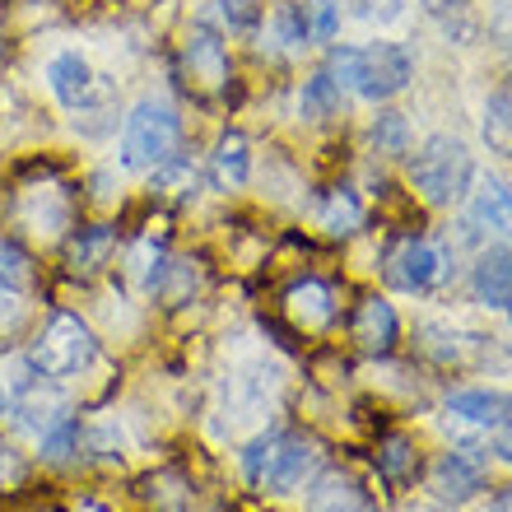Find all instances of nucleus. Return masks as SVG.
<instances>
[{"label":"nucleus","mask_w":512,"mask_h":512,"mask_svg":"<svg viewBox=\"0 0 512 512\" xmlns=\"http://www.w3.org/2000/svg\"><path fill=\"white\" fill-rule=\"evenodd\" d=\"M331 75L340 89H354L368 103H387L410 84L415 61L401 42H373V47H331Z\"/></svg>","instance_id":"nucleus-1"},{"label":"nucleus","mask_w":512,"mask_h":512,"mask_svg":"<svg viewBox=\"0 0 512 512\" xmlns=\"http://www.w3.org/2000/svg\"><path fill=\"white\" fill-rule=\"evenodd\" d=\"M475 182V159L457 135H429L410 154V187L424 196V205H457Z\"/></svg>","instance_id":"nucleus-2"},{"label":"nucleus","mask_w":512,"mask_h":512,"mask_svg":"<svg viewBox=\"0 0 512 512\" xmlns=\"http://www.w3.org/2000/svg\"><path fill=\"white\" fill-rule=\"evenodd\" d=\"M94 359H98V340L89 331V322H80L75 312H52L38 336L28 340V354H24L28 373L33 378H52V382L75 378Z\"/></svg>","instance_id":"nucleus-3"},{"label":"nucleus","mask_w":512,"mask_h":512,"mask_svg":"<svg viewBox=\"0 0 512 512\" xmlns=\"http://www.w3.org/2000/svg\"><path fill=\"white\" fill-rule=\"evenodd\" d=\"M317 443H312L308 433H266V438H256L252 447L243 452V466H247V480L256 489H266V494H289L317 471Z\"/></svg>","instance_id":"nucleus-4"},{"label":"nucleus","mask_w":512,"mask_h":512,"mask_svg":"<svg viewBox=\"0 0 512 512\" xmlns=\"http://www.w3.org/2000/svg\"><path fill=\"white\" fill-rule=\"evenodd\" d=\"M182 140V117L168 98H140L122 126V163L135 173H154L159 163L177 154Z\"/></svg>","instance_id":"nucleus-5"},{"label":"nucleus","mask_w":512,"mask_h":512,"mask_svg":"<svg viewBox=\"0 0 512 512\" xmlns=\"http://www.w3.org/2000/svg\"><path fill=\"white\" fill-rule=\"evenodd\" d=\"M485 480H489V461L480 447H452V452H443V457L433 461V471H429L433 499L452 503V508L475 499L485 489Z\"/></svg>","instance_id":"nucleus-6"},{"label":"nucleus","mask_w":512,"mask_h":512,"mask_svg":"<svg viewBox=\"0 0 512 512\" xmlns=\"http://www.w3.org/2000/svg\"><path fill=\"white\" fill-rule=\"evenodd\" d=\"M438 275H443V256H438L433 243H424V238H401L387 252V261H382V280L396 294H424V289L438 284Z\"/></svg>","instance_id":"nucleus-7"},{"label":"nucleus","mask_w":512,"mask_h":512,"mask_svg":"<svg viewBox=\"0 0 512 512\" xmlns=\"http://www.w3.org/2000/svg\"><path fill=\"white\" fill-rule=\"evenodd\" d=\"M182 66H187L191 84L201 94H219L229 89V47L219 42V33L210 24H196L182 42Z\"/></svg>","instance_id":"nucleus-8"},{"label":"nucleus","mask_w":512,"mask_h":512,"mask_svg":"<svg viewBox=\"0 0 512 512\" xmlns=\"http://www.w3.org/2000/svg\"><path fill=\"white\" fill-rule=\"evenodd\" d=\"M350 336L364 354H378L382 359V354H391L396 340H401V317H396V308H391L387 298H364L350 317Z\"/></svg>","instance_id":"nucleus-9"},{"label":"nucleus","mask_w":512,"mask_h":512,"mask_svg":"<svg viewBox=\"0 0 512 512\" xmlns=\"http://www.w3.org/2000/svg\"><path fill=\"white\" fill-rule=\"evenodd\" d=\"M471 294L475 303H485L494 312L512 308V252L508 247H489L471 270Z\"/></svg>","instance_id":"nucleus-10"},{"label":"nucleus","mask_w":512,"mask_h":512,"mask_svg":"<svg viewBox=\"0 0 512 512\" xmlns=\"http://www.w3.org/2000/svg\"><path fill=\"white\" fill-rule=\"evenodd\" d=\"M308 512H378V503L354 485L345 471H322L308 485Z\"/></svg>","instance_id":"nucleus-11"},{"label":"nucleus","mask_w":512,"mask_h":512,"mask_svg":"<svg viewBox=\"0 0 512 512\" xmlns=\"http://www.w3.org/2000/svg\"><path fill=\"white\" fill-rule=\"evenodd\" d=\"M284 312L294 317L298 331H326V326L336 322V294L322 280H303L284 294Z\"/></svg>","instance_id":"nucleus-12"},{"label":"nucleus","mask_w":512,"mask_h":512,"mask_svg":"<svg viewBox=\"0 0 512 512\" xmlns=\"http://www.w3.org/2000/svg\"><path fill=\"white\" fill-rule=\"evenodd\" d=\"M471 224L512 243V191H508V182H499V177H485V182H480V191L471 196Z\"/></svg>","instance_id":"nucleus-13"},{"label":"nucleus","mask_w":512,"mask_h":512,"mask_svg":"<svg viewBox=\"0 0 512 512\" xmlns=\"http://www.w3.org/2000/svg\"><path fill=\"white\" fill-rule=\"evenodd\" d=\"M47 80H52V94L66 103V108H84L89 94H94V70L80 52H61L47 66Z\"/></svg>","instance_id":"nucleus-14"},{"label":"nucleus","mask_w":512,"mask_h":512,"mask_svg":"<svg viewBox=\"0 0 512 512\" xmlns=\"http://www.w3.org/2000/svg\"><path fill=\"white\" fill-rule=\"evenodd\" d=\"M210 177H215L219 191L247 187V177H252V145H247V135L229 131L219 140L215 154H210Z\"/></svg>","instance_id":"nucleus-15"},{"label":"nucleus","mask_w":512,"mask_h":512,"mask_svg":"<svg viewBox=\"0 0 512 512\" xmlns=\"http://www.w3.org/2000/svg\"><path fill=\"white\" fill-rule=\"evenodd\" d=\"M112 252H117V229H108V224H89V229H80L75 238H70L66 261H70L75 275H98V270L112 261Z\"/></svg>","instance_id":"nucleus-16"},{"label":"nucleus","mask_w":512,"mask_h":512,"mask_svg":"<svg viewBox=\"0 0 512 512\" xmlns=\"http://www.w3.org/2000/svg\"><path fill=\"white\" fill-rule=\"evenodd\" d=\"M340 108H345V89H340V80L331 70H317L312 80H303L298 112H303L308 122H331V117H340Z\"/></svg>","instance_id":"nucleus-17"},{"label":"nucleus","mask_w":512,"mask_h":512,"mask_svg":"<svg viewBox=\"0 0 512 512\" xmlns=\"http://www.w3.org/2000/svg\"><path fill=\"white\" fill-rule=\"evenodd\" d=\"M378 471L387 485H410L419 471V447L415 438H405V433H387L378 443Z\"/></svg>","instance_id":"nucleus-18"},{"label":"nucleus","mask_w":512,"mask_h":512,"mask_svg":"<svg viewBox=\"0 0 512 512\" xmlns=\"http://www.w3.org/2000/svg\"><path fill=\"white\" fill-rule=\"evenodd\" d=\"M447 410L461 419H471V424L494 429L503 419V410H508V396H503V391H485V387H466V391H452V396H447Z\"/></svg>","instance_id":"nucleus-19"},{"label":"nucleus","mask_w":512,"mask_h":512,"mask_svg":"<svg viewBox=\"0 0 512 512\" xmlns=\"http://www.w3.org/2000/svg\"><path fill=\"white\" fill-rule=\"evenodd\" d=\"M485 140L494 154L512 159V84H503L485 98Z\"/></svg>","instance_id":"nucleus-20"},{"label":"nucleus","mask_w":512,"mask_h":512,"mask_svg":"<svg viewBox=\"0 0 512 512\" xmlns=\"http://www.w3.org/2000/svg\"><path fill=\"white\" fill-rule=\"evenodd\" d=\"M368 140H373V149H378L382 159H405L410 154V122H405L401 112H378Z\"/></svg>","instance_id":"nucleus-21"},{"label":"nucleus","mask_w":512,"mask_h":512,"mask_svg":"<svg viewBox=\"0 0 512 512\" xmlns=\"http://www.w3.org/2000/svg\"><path fill=\"white\" fill-rule=\"evenodd\" d=\"M33 284V256L14 238H0V294H24Z\"/></svg>","instance_id":"nucleus-22"},{"label":"nucleus","mask_w":512,"mask_h":512,"mask_svg":"<svg viewBox=\"0 0 512 512\" xmlns=\"http://www.w3.org/2000/svg\"><path fill=\"white\" fill-rule=\"evenodd\" d=\"M326 229L336 233V238H345V233H359V224H364V205H359V196L345 187H336L331 196H326Z\"/></svg>","instance_id":"nucleus-23"},{"label":"nucleus","mask_w":512,"mask_h":512,"mask_svg":"<svg viewBox=\"0 0 512 512\" xmlns=\"http://www.w3.org/2000/svg\"><path fill=\"white\" fill-rule=\"evenodd\" d=\"M154 187H159L163 196H173V201H187V196H196V168L173 154L168 163L154 168Z\"/></svg>","instance_id":"nucleus-24"},{"label":"nucleus","mask_w":512,"mask_h":512,"mask_svg":"<svg viewBox=\"0 0 512 512\" xmlns=\"http://www.w3.org/2000/svg\"><path fill=\"white\" fill-rule=\"evenodd\" d=\"M275 38L289 47V52H298V47H308L312 42V24H308V5H284L280 14H275Z\"/></svg>","instance_id":"nucleus-25"},{"label":"nucleus","mask_w":512,"mask_h":512,"mask_svg":"<svg viewBox=\"0 0 512 512\" xmlns=\"http://www.w3.org/2000/svg\"><path fill=\"white\" fill-rule=\"evenodd\" d=\"M38 438H42V452H47V457H52V461H66L70 452H75V443H80V424H75L70 415H61L52 429L38 433Z\"/></svg>","instance_id":"nucleus-26"},{"label":"nucleus","mask_w":512,"mask_h":512,"mask_svg":"<svg viewBox=\"0 0 512 512\" xmlns=\"http://www.w3.org/2000/svg\"><path fill=\"white\" fill-rule=\"evenodd\" d=\"M308 24H312V38L317 42H331L340 28V5L336 0H312L308 5Z\"/></svg>","instance_id":"nucleus-27"},{"label":"nucleus","mask_w":512,"mask_h":512,"mask_svg":"<svg viewBox=\"0 0 512 512\" xmlns=\"http://www.w3.org/2000/svg\"><path fill=\"white\" fill-rule=\"evenodd\" d=\"M350 5L354 19H364V24H391L396 14H401L405 0H345Z\"/></svg>","instance_id":"nucleus-28"},{"label":"nucleus","mask_w":512,"mask_h":512,"mask_svg":"<svg viewBox=\"0 0 512 512\" xmlns=\"http://www.w3.org/2000/svg\"><path fill=\"white\" fill-rule=\"evenodd\" d=\"M219 10H224V19H229V28H256L261 24V10H266V5H261V0H219Z\"/></svg>","instance_id":"nucleus-29"},{"label":"nucleus","mask_w":512,"mask_h":512,"mask_svg":"<svg viewBox=\"0 0 512 512\" xmlns=\"http://www.w3.org/2000/svg\"><path fill=\"white\" fill-rule=\"evenodd\" d=\"M489 38L512 56V0H494L489 5Z\"/></svg>","instance_id":"nucleus-30"},{"label":"nucleus","mask_w":512,"mask_h":512,"mask_svg":"<svg viewBox=\"0 0 512 512\" xmlns=\"http://www.w3.org/2000/svg\"><path fill=\"white\" fill-rule=\"evenodd\" d=\"M24 475H28V461L19 457L14 447L0 443V489H14L19 480H24Z\"/></svg>","instance_id":"nucleus-31"},{"label":"nucleus","mask_w":512,"mask_h":512,"mask_svg":"<svg viewBox=\"0 0 512 512\" xmlns=\"http://www.w3.org/2000/svg\"><path fill=\"white\" fill-rule=\"evenodd\" d=\"M489 452L512 466V396H508V410H503V419L494 424V443H489Z\"/></svg>","instance_id":"nucleus-32"},{"label":"nucleus","mask_w":512,"mask_h":512,"mask_svg":"<svg viewBox=\"0 0 512 512\" xmlns=\"http://www.w3.org/2000/svg\"><path fill=\"white\" fill-rule=\"evenodd\" d=\"M419 5H424L429 14H452V10H461L466 0H419Z\"/></svg>","instance_id":"nucleus-33"},{"label":"nucleus","mask_w":512,"mask_h":512,"mask_svg":"<svg viewBox=\"0 0 512 512\" xmlns=\"http://www.w3.org/2000/svg\"><path fill=\"white\" fill-rule=\"evenodd\" d=\"M489 512H512V485H508V489H499V494L489 499Z\"/></svg>","instance_id":"nucleus-34"},{"label":"nucleus","mask_w":512,"mask_h":512,"mask_svg":"<svg viewBox=\"0 0 512 512\" xmlns=\"http://www.w3.org/2000/svg\"><path fill=\"white\" fill-rule=\"evenodd\" d=\"M10 401H14V387L10 382H0V419L10 415Z\"/></svg>","instance_id":"nucleus-35"},{"label":"nucleus","mask_w":512,"mask_h":512,"mask_svg":"<svg viewBox=\"0 0 512 512\" xmlns=\"http://www.w3.org/2000/svg\"><path fill=\"white\" fill-rule=\"evenodd\" d=\"M508 317H512V308H508Z\"/></svg>","instance_id":"nucleus-36"}]
</instances>
